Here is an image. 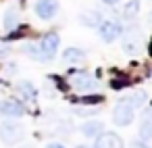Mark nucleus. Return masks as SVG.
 <instances>
[{
    "label": "nucleus",
    "instance_id": "f257e3e1",
    "mask_svg": "<svg viewBox=\"0 0 152 148\" xmlns=\"http://www.w3.org/2000/svg\"><path fill=\"white\" fill-rule=\"evenodd\" d=\"M133 117H135V108H133L129 102H125V100H121V102L115 106V111H113V121H115V125H119V127L129 125V123L133 121Z\"/></svg>",
    "mask_w": 152,
    "mask_h": 148
},
{
    "label": "nucleus",
    "instance_id": "f03ea898",
    "mask_svg": "<svg viewBox=\"0 0 152 148\" xmlns=\"http://www.w3.org/2000/svg\"><path fill=\"white\" fill-rule=\"evenodd\" d=\"M21 138H23V127H21L19 123L7 121V123H2V125H0V140H2L7 146L17 144Z\"/></svg>",
    "mask_w": 152,
    "mask_h": 148
},
{
    "label": "nucleus",
    "instance_id": "7ed1b4c3",
    "mask_svg": "<svg viewBox=\"0 0 152 148\" xmlns=\"http://www.w3.org/2000/svg\"><path fill=\"white\" fill-rule=\"evenodd\" d=\"M58 44H61V38H58V34H46L42 40H40V44H38V48H40V52H42V56H44V61H50V59H54V54H56V50H58Z\"/></svg>",
    "mask_w": 152,
    "mask_h": 148
},
{
    "label": "nucleus",
    "instance_id": "20e7f679",
    "mask_svg": "<svg viewBox=\"0 0 152 148\" xmlns=\"http://www.w3.org/2000/svg\"><path fill=\"white\" fill-rule=\"evenodd\" d=\"M58 13V0H38L36 2V15L44 21L52 19Z\"/></svg>",
    "mask_w": 152,
    "mask_h": 148
},
{
    "label": "nucleus",
    "instance_id": "39448f33",
    "mask_svg": "<svg viewBox=\"0 0 152 148\" xmlns=\"http://www.w3.org/2000/svg\"><path fill=\"white\" fill-rule=\"evenodd\" d=\"M98 34L104 42H115L121 34V25L117 21H100L98 23Z\"/></svg>",
    "mask_w": 152,
    "mask_h": 148
},
{
    "label": "nucleus",
    "instance_id": "423d86ee",
    "mask_svg": "<svg viewBox=\"0 0 152 148\" xmlns=\"http://www.w3.org/2000/svg\"><path fill=\"white\" fill-rule=\"evenodd\" d=\"M94 148H123V140L113 131H102L96 136Z\"/></svg>",
    "mask_w": 152,
    "mask_h": 148
},
{
    "label": "nucleus",
    "instance_id": "0eeeda50",
    "mask_svg": "<svg viewBox=\"0 0 152 148\" xmlns=\"http://www.w3.org/2000/svg\"><path fill=\"white\" fill-rule=\"evenodd\" d=\"M0 115H4V117H23L25 106L19 100H0Z\"/></svg>",
    "mask_w": 152,
    "mask_h": 148
},
{
    "label": "nucleus",
    "instance_id": "6e6552de",
    "mask_svg": "<svg viewBox=\"0 0 152 148\" xmlns=\"http://www.w3.org/2000/svg\"><path fill=\"white\" fill-rule=\"evenodd\" d=\"M71 84H73L75 90H81V92H88V90H94V88H96V79H94L92 75H88V73H77V75H73Z\"/></svg>",
    "mask_w": 152,
    "mask_h": 148
},
{
    "label": "nucleus",
    "instance_id": "1a4fd4ad",
    "mask_svg": "<svg viewBox=\"0 0 152 148\" xmlns=\"http://www.w3.org/2000/svg\"><path fill=\"white\" fill-rule=\"evenodd\" d=\"M102 129H104V125L100 121H86L81 125V133L86 138H96L98 133H102Z\"/></svg>",
    "mask_w": 152,
    "mask_h": 148
},
{
    "label": "nucleus",
    "instance_id": "9d476101",
    "mask_svg": "<svg viewBox=\"0 0 152 148\" xmlns=\"http://www.w3.org/2000/svg\"><path fill=\"white\" fill-rule=\"evenodd\" d=\"M86 59V52L81 48H67L63 52V61L65 63H81Z\"/></svg>",
    "mask_w": 152,
    "mask_h": 148
},
{
    "label": "nucleus",
    "instance_id": "9b49d317",
    "mask_svg": "<svg viewBox=\"0 0 152 148\" xmlns=\"http://www.w3.org/2000/svg\"><path fill=\"white\" fill-rule=\"evenodd\" d=\"M150 138H152V123H150V117H148V111H146L144 121H142V125H140V140L150 144Z\"/></svg>",
    "mask_w": 152,
    "mask_h": 148
},
{
    "label": "nucleus",
    "instance_id": "f8f14e48",
    "mask_svg": "<svg viewBox=\"0 0 152 148\" xmlns=\"http://www.w3.org/2000/svg\"><path fill=\"white\" fill-rule=\"evenodd\" d=\"M17 90H19V94H21L25 100H36V88H34L29 81H21V84L17 86Z\"/></svg>",
    "mask_w": 152,
    "mask_h": 148
},
{
    "label": "nucleus",
    "instance_id": "ddd939ff",
    "mask_svg": "<svg viewBox=\"0 0 152 148\" xmlns=\"http://www.w3.org/2000/svg\"><path fill=\"white\" fill-rule=\"evenodd\" d=\"M79 21L86 23V25H90V27H98V23H100L102 19H100V15H98L96 11H88V13H83V15L79 17Z\"/></svg>",
    "mask_w": 152,
    "mask_h": 148
},
{
    "label": "nucleus",
    "instance_id": "4468645a",
    "mask_svg": "<svg viewBox=\"0 0 152 148\" xmlns=\"http://www.w3.org/2000/svg\"><path fill=\"white\" fill-rule=\"evenodd\" d=\"M125 102H129L133 108H137V106H142V104L146 102V92H144V90H137V92H133L131 96H127Z\"/></svg>",
    "mask_w": 152,
    "mask_h": 148
},
{
    "label": "nucleus",
    "instance_id": "2eb2a0df",
    "mask_svg": "<svg viewBox=\"0 0 152 148\" xmlns=\"http://www.w3.org/2000/svg\"><path fill=\"white\" fill-rule=\"evenodd\" d=\"M137 13H140V0H129V2L125 4V9H123V17L125 19H133Z\"/></svg>",
    "mask_w": 152,
    "mask_h": 148
},
{
    "label": "nucleus",
    "instance_id": "dca6fc26",
    "mask_svg": "<svg viewBox=\"0 0 152 148\" xmlns=\"http://www.w3.org/2000/svg\"><path fill=\"white\" fill-rule=\"evenodd\" d=\"M15 25H17V15H15V11L11 9V11L7 13V17H4V27H7V29H15Z\"/></svg>",
    "mask_w": 152,
    "mask_h": 148
},
{
    "label": "nucleus",
    "instance_id": "f3484780",
    "mask_svg": "<svg viewBox=\"0 0 152 148\" xmlns=\"http://www.w3.org/2000/svg\"><path fill=\"white\" fill-rule=\"evenodd\" d=\"M25 52L29 54V56H34V59H38V61H44V56H42V52H40V48L38 46H25Z\"/></svg>",
    "mask_w": 152,
    "mask_h": 148
},
{
    "label": "nucleus",
    "instance_id": "a211bd4d",
    "mask_svg": "<svg viewBox=\"0 0 152 148\" xmlns=\"http://www.w3.org/2000/svg\"><path fill=\"white\" fill-rule=\"evenodd\" d=\"M104 98L100 96V94H92V96H83L81 98V102L83 104H98V102H102Z\"/></svg>",
    "mask_w": 152,
    "mask_h": 148
},
{
    "label": "nucleus",
    "instance_id": "6ab92c4d",
    "mask_svg": "<svg viewBox=\"0 0 152 148\" xmlns=\"http://www.w3.org/2000/svg\"><path fill=\"white\" fill-rule=\"evenodd\" d=\"M127 84H129V79H125V77H117V79L110 81V88H113V90H121V88H125Z\"/></svg>",
    "mask_w": 152,
    "mask_h": 148
},
{
    "label": "nucleus",
    "instance_id": "aec40b11",
    "mask_svg": "<svg viewBox=\"0 0 152 148\" xmlns=\"http://www.w3.org/2000/svg\"><path fill=\"white\" fill-rule=\"evenodd\" d=\"M131 148H150L148 142H142V140H133V146Z\"/></svg>",
    "mask_w": 152,
    "mask_h": 148
},
{
    "label": "nucleus",
    "instance_id": "412c9836",
    "mask_svg": "<svg viewBox=\"0 0 152 148\" xmlns=\"http://www.w3.org/2000/svg\"><path fill=\"white\" fill-rule=\"evenodd\" d=\"M46 148H65V146H63V144H56V142H54V144H48Z\"/></svg>",
    "mask_w": 152,
    "mask_h": 148
},
{
    "label": "nucleus",
    "instance_id": "4be33fe9",
    "mask_svg": "<svg viewBox=\"0 0 152 148\" xmlns=\"http://www.w3.org/2000/svg\"><path fill=\"white\" fill-rule=\"evenodd\" d=\"M102 2H104V4H117L119 0H102Z\"/></svg>",
    "mask_w": 152,
    "mask_h": 148
},
{
    "label": "nucleus",
    "instance_id": "5701e85b",
    "mask_svg": "<svg viewBox=\"0 0 152 148\" xmlns=\"http://www.w3.org/2000/svg\"><path fill=\"white\" fill-rule=\"evenodd\" d=\"M75 148H88V146H75Z\"/></svg>",
    "mask_w": 152,
    "mask_h": 148
}]
</instances>
